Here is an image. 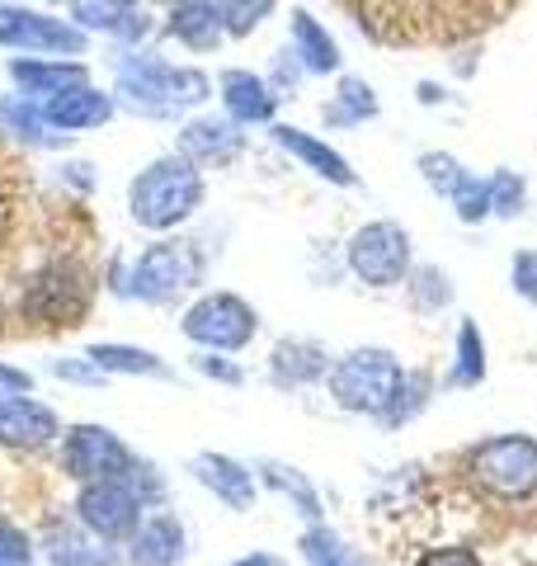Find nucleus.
<instances>
[{
	"mask_svg": "<svg viewBox=\"0 0 537 566\" xmlns=\"http://www.w3.org/2000/svg\"><path fill=\"white\" fill-rule=\"evenodd\" d=\"M378 510L401 524V538L462 543L476 566H537V491L495 501L462 482L448 453L434 463L401 468L382 486Z\"/></svg>",
	"mask_w": 537,
	"mask_h": 566,
	"instance_id": "1",
	"label": "nucleus"
},
{
	"mask_svg": "<svg viewBox=\"0 0 537 566\" xmlns=\"http://www.w3.org/2000/svg\"><path fill=\"white\" fill-rule=\"evenodd\" d=\"M14 85H24L29 95H66V91H81L90 85V71L85 62H52V57H33V62H14L10 66Z\"/></svg>",
	"mask_w": 537,
	"mask_h": 566,
	"instance_id": "22",
	"label": "nucleus"
},
{
	"mask_svg": "<svg viewBox=\"0 0 537 566\" xmlns=\"http://www.w3.org/2000/svg\"><path fill=\"white\" fill-rule=\"evenodd\" d=\"M170 33L193 52H212L222 43V10L212 0H175L170 10Z\"/></svg>",
	"mask_w": 537,
	"mask_h": 566,
	"instance_id": "24",
	"label": "nucleus"
},
{
	"mask_svg": "<svg viewBox=\"0 0 537 566\" xmlns=\"http://www.w3.org/2000/svg\"><path fill=\"white\" fill-rule=\"evenodd\" d=\"M268 10H274V0H227L222 6V29L231 33V39H250L264 20Z\"/></svg>",
	"mask_w": 537,
	"mask_h": 566,
	"instance_id": "35",
	"label": "nucleus"
},
{
	"mask_svg": "<svg viewBox=\"0 0 537 566\" xmlns=\"http://www.w3.org/2000/svg\"><path fill=\"white\" fill-rule=\"evenodd\" d=\"M128 562L133 566H179L185 562V524L166 515V510H156L128 538Z\"/></svg>",
	"mask_w": 537,
	"mask_h": 566,
	"instance_id": "15",
	"label": "nucleus"
},
{
	"mask_svg": "<svg viewBox=\"0 0 537 566\" xmlns=\"http://www.w3.org/2000/svg\"><path fill=\"white\" fill-rule=\"evenodd\" d=\"M52 374L57 378H66V382H85V387H95V382H104V368H95V364H76V359H57L52 364Z\"/></svg>",
	"mask_w": 537,
	"mask_h": 566,
	"instance_id": "39",
	"label": "nucleus"
},
{
	"mask_svg": "<svg viewBox=\"0 0 537 566\" xmlns=\"http://www.w3.org/2000/svg\"><path fill=\"white\" fill-rule=\"evenodd\" d=\"M274 142L283 151H293L302 166L307 170H316L320 180H330V185H339V189H354L358 185V175H354V166L339 156L335 147H326L320 137H312V133H302V128H288V123H278L274 128Z\"/></svg>",
	"mask_w": 537,
	"mask_h": 566,
	"instance_id": "17",
	"label": "nucleus"
},
{
	"mask_svg": "<svg viewBox=\"0 0 537 566\" xmlns=\"http://www.w3.org/2000/svg\"><path fill=\"white\" fill-rule=\"evenodd\" d=\"M199 203H203V175L189 156H160L128 189L133 222L147 227V232H170V227L189 222Z\"/></svg>",
	"mask_w": 537,
	"mask_h": 566,
	"instance_id": "3",
	"label": "nucleus"
},
{
	"mask_svg": "<svg viewBox=\"0 0 537 566\" xmlns=\"http://www.w3.org/2000/svg\"><path fill=\"white\" fill-rule=\"evenodd\" d=\"M193 476L218 495L227 510H250L255 505V472L227 453H199L193 458Z\"/></svg>",
	"mask_w": 537,
	"mask_h": 566,
	"instance_id": "16",
	"label": "nucleus"
},
{
	"mask_svg": "<svg viewBox=\"0 0 537 566\" xmlns=\"http://www.w3.org/2000/svg\"><path fill=\"white\" fill-rule=\"evenodd\" d=\"M0 562L6 566H29L33 562V543L24 528H14L10 520H0Z\"/></svg>",
	"mask_w": 537,
	"mask_h": 566,
	"instance_id": "37",
	"label": "nucleus"
},
{
	"mask_svg": "<svg viewBox=\"0 0 537 566\" xmlns=\"http://www.w3.org/2000/svg\"><path fill=\"white\" fill-rule=\"evenodd\" d=\"M420 175L429 180V189L443 193V199L453 203V212H457V218L467 222V227H476V222L491 218V185L481 180V175L462 170L448 151H424V156H420Z\"/></svg>",
	"mask_w": 537,
	"mask_h": 566,
	"instance_id": "12",
	"label": "nucleus"
},
{
	"mask_svg": "<svg viewBox=\"0 0 537 566\" xmlns=\"http://www.w3.org/2000/svg\"><path fill=\"white\" fill-rule=\"evenodd\" d=\"M141 505H147V486L133 476H114V482H90L76 501V515L95 538L118 543L133 538L141 524Z\"/></svg>",
	"mask_w": 537,
	"mask_h": 566,
	"instance_id": "8",
	"label": "nucleus"
},
{
	"mask_svg": "<svg viewBox=\"0 0 537 566\" xmlns=\"http://www.w3.org/2000/svg\"><path fill=\"white\" fill-rule=\"evenodd\" d=\"M293 52L302 57V66L312 71V76H330L339 71V43L330 39V29L312 20L307 10H293Z\"/></svg>",
	"mask_w": 537,
	"mask_h": 566,
	"instance_id": "25",
	"label": "nucleus"
},
{
	"mask_svg": "<svg viewBox=\"0 0 537 566\" xmlns=\"http://www.w3.org/2000/svg\"><path fill=\"white\" fill-rule=\"evenodd\" d=\"M179 147H185L189 161H212V156H231L241 147V133L236 123H222V118H193L185 133H179Z\"/></svg>",
	"mask_w": 537,
	"mask_h": 566,
	"instance_id": "27",
	"label": "nucleus"
},
{
	"mask_svg": "<svg viewBox=\"0 0 537 566\" xmlns=\"http://www.w3.org/2000/svg\"><path fill=\"white\" fill-rule=\"evenodd\" d=\"M39 114H43V123H52V128H99V123H109L114 99L99 95L95 85H81V91L43 99Z\"/></svg>",
	"mask_w": 537,
	"mask_h": 566,
	"instance_id": "21",
	"label": "nucleus"
},
{
	"mask_svg": "<svg viewBox=\"0 0 537 566\" xmlns=\"http://www.w3.org/2000/svg\"><path fill=\"white\" fill-rule=\"evenodd\" d=\"M509 279H514V293L524 297L528 307H537V251H518L509 260Z\"/></svg>",
	"mask_w": 537,
	"mask_h": 566,
	"instance_id": "36",
	"label": "nucleus"
},
{
	"mask_svg": "<svg viewBox=\"0 0 537 566\" xmlns=\"http://www.w3.org/2000/svg\"><path fill=\"white\" fill-rule=\"evenodd\" d=\"M0 566H6V562H0Z\"/></svg>",
	"mask_w": 537,
	"mask_h": 566,
	"instance_id": "43",
	"label": "nucleus"
},
{
	"mask_svg": "<svg viewBox=\"0 0 537 566\" xmlns=\"http://www.w3.org/2000/svg\"><path fill=\"white\" fill-rule=\"evenodd\" d=\"M255 472H260V482H264L268 491L288 495V501L297 505V515L307 520V524H320V495H316V486L307 482V472H297V468H288V463H274V458H264Z\"/></svg>",
	"mask_w": 537,
	"mask_h": 566,
	"instance_id": "26",
	"label": "nucleus"
},
{
	"mask_svg": "<svg viewBox=\"0 0 537 566\" xmlns=\"http://www.w3.org/2000/svg\"><path fill=\"white\" fill-rule=\"evenodd\" d=\"M297 547H302V557H307V566H372L364 553H358V547H349L326 524H312L307 534L297 538Z\"/></svg>",
	"mask_w": 537,
	"mask_h": 566,
	"instance_id": "29",
	"label": "nucleus"
},
{
	"mask_svg": "<svg viewBox=\"0 0 537 566\" xmlns=\"http://www.w3.org/2000/svg\"><path fill=\"white\" fill-rule=\"evenodd\" d=\"M0 392H33V378L24 374V368H14V364H0Z\"/></svg>",
	"mask_w": 537,
	"mask_h": 566,
	"instance_id": "40",
	"label": "nucleus"
},
{
	"mask_svg": "<svg viewBox=\"0 0 537 566\" xmlns=\"http://www.w3.org/2000/svg\"><path fill=\"white\" fill-rule=\"evenodd\" d=\"M401 378H406V368L401 359L391 349H378V345H368V349H349L339 364H330V397L339 411H354V416H387L391 411V401H397L401 392Z\"/></svg>",
	"mask_w": 537,
	"mask_h": 566,
	"instance_id": "5",
	"label": "nucleus"
},
{
	"mask_svg": "<svg viewBox=\"0 0 537 566\" xmlns=\"http://www.w3.org/2000/svg\"><path fill=\"white\" fill-rule=\"evenodd\" d=\"M268 374L278 387H312L330 374V354L316 340H278L274 359H268Z\"/></svg>",
	"mask_w": 537,
	"mask_h": 566,
	"instance_id": "20",
	"label": "nucleus"
},
{
	"mask_svg": "<svg viewBox=\"0 0 537 566\" xmlns=\"http://www.w3.org/2000/svg\"><path fill=\"white\" fill-rule=\"evenodd\" d=\"M364 118H378V95H372V85L358 81V76H339V91L326 104V123L330 128H349V123H364Z\"/></svg>",
	"mask_w": 537,
	"mask_h": 566,
	"instance_id": "28",
	"label": "nucleus"
},
{
	"mask_svg": "<svg viewBox=\"0 0 537 566\" xmlns=\"http://www.w3.org/2000/svg\"><path fill=\"white\" fill-rule=\"evenodd\" d=\"M57 434V416L48 411L43 401L33 397H0V444L10 449H43L48 439Z\"/></svg>",
	"mask_w": 537,
	"mask_h": 566,
	"instance_id": "14",
	"label": "nucleus"
},
{
	"mask_svg": "<svg viewBox=\"0 0 537 566\" xmlns=\"http://www.w3.org/2000/svg\"><path fill=\"white\" fill-rule=\"evenodd\" d=\"M62 468L76 476V482H114V476H133L137 458L128 453V444L104 430V424H71L66 444H62Z\"/></svg>",
	"mask_w": 537,
	"mask_h": 566,
	"instance_id": "10",
	"label": "nucleus"
},
{
	"mask_svg": "<svg viewBox=\"0 0 537 566\" xmlns=\"http://www.w3.org/2000/svg\"><path fill=\"white\" fill-rule=\"evenodd\" d=\"M0 48H20V52H62V57H81L85 33L52 14L24 10V6H0Z\"/></svg>",
	"mask_w": 537,
	"mask_h": 566,
	"instance_id": "11",
	"label": "nucleus"
},
{
	"mask_svg": "<svg viewBox=\"0 0 537 566\" xmlns=\"http://www.w3.org/2000/svg\"><path fill=\"white\" fill-rule=\"evenodd\" d=\"M486 382V340H481V326L472 316H462L457 326V364L448 374V387H481Z\"/></svg>",
	"mask_w": 537,
	"mask_h": 566,
	"instance_id": "30",
	"label": "nucleus"
},
{
	"mask_svg": "<svg viewBox=\"0 0 537 566\" xmlns=\"http://www.w3.org/2000/svg\"><path fill=\"white\" fill-rule=\"evenodd\" d=\"M231 566H283V562H278V557H268V553H250V557L231 562Z\"/></svg>",
	"mask_w": 537,
	"mask_h": 566,
	"instance_id": "41",
	"label": "nucleus"
},
{
	"mask_svg": "<svg viewBox=\"0 0 537 566\" xmlns=\"http://www.w3.org/2000/svg\"><path fill=\"white\" fill-rule=\"evenodd\" d=\"M48 566H118L114 547H104L90 528L52 524L48 528Z\"/></svg>",
	"mask_w": 537,
	"mask_h": 566,
	"instance_id": "23",
	"label": "nucleus"
},
{
	"mask_svg": "<svg viewBox=\"0 0 537 566\" xmlns=\"http://www.w3.org/2000/svg\"><path fill=\"white\" fill-rule=\"evenodd\" d=\"M349 270L368 289H397L410 274V232L401 222H368L349 241Z\"/></svg>",
	"mask_w": 537,
	"mask_h": 566,
	"instance_id": "9",
	"label": "nucleus"
},
{
	"mask_svg": "<svg viewBox=\"0 0 537 566\" xmlns=\"http://www.w3.org/2000/svg\"><path fill=\"white\" fill-rule=\"evenodd\" d=\"M486 185H491V212H495V218H505V222H514L518 212H524V199H528L524 175H514V170H495Z\"/></svg>",
	"mask_w": 537,
	"mask_h": 566,
	"instance_id": "34",
	"label": "nucleus"
},
{
	"mask_svg": "<svg viewBox=\"0 0 537 566\" xmlns=\"http://www.w3.org/2000/svg\"><path fill=\"white\" fill-rule=\"evenodd\" d=\"M71 20L76 29L114 33V39H141L147 33V14L137 0H71Z\"/></svg>",
	"mask_w": 537,
	"mask_h": 566,
	"instance_id": "18",
	"label": "nucleus"
},
{
	"mask_svg": "<svg viewBox=\"0 0 537 566\" xmlns=\"http://www.w3.org/2000/svg\"><path fill=\"white\" fill-rule=\"evenodd\" d=\"M406 289H410L415 312H439V307L453 303V283H448V274L439 270V264H420V270H410Z\"/></svg>",
	"mask_w": 537,
	"mask_h": 566,
	"instance_id": "32",
	"label": "nucleus"
},
{
	"mask_svg": "<svg viewBox=\"0 0 537 566\" xmlns=\"http://www.w3.org/2000/svg\"><path fill=\"white\" fill-rule=\"evenodd\" d=\"M222 104L231 123H268L278 109V95L255 76V71H222Z\"/></svg>",
	"mask_w": 537,
	"mask_h": 566,
	"instance_id": "19",
	"label": "nucleus"
},
{
	"mask_svg": "<svg viewBox=\"0 0 537 566\" xmlns=\"http://www.w3.org/2000/svg\"><path fill=\"white\" fill-rule=\"evenodd\" d=\"M429 387H434V378L424 374V368H415V374H406L401 378V392L397 401H391V411L382 416V424H391V430H401L406 420H415L424 406H429Z\"/></svg>",
	"mask_w": 537,
	"mask_h": 566,
	"instance_id": "33",
	"label": "nucleus"
},
{
	"mask_svg": "<svg viewBox=\"0 0 537 566\" xmlns=\"http://www.w3.org/2000/svg\"><path fill=\"white\" fill-rule=\"evenodd\" d=\"M179 331H185L193 345L231 354V349H245L250 340H255L260 316H255V307H250L245 297H236V293H203L199 303L185 312Z\"/></svg>",
	"mask_w": 537,
	"mask_h": 566,
	"instance_id": "7",
	"label": "nucleus"
},
{
	"mask_svg": "<svg viewBox=\"0 0 537 566\" xmlns=\"http://www.w3.org/2000/svg\"><path fill=\"white\" fill-rule=\"evenodd\" d=\"M203 251L193 241H156L141 251V260L133 264V279H128V293L141 297V303H156L166 307L175 303L179 293L199 289L203 283Z\"/></svg>",
	"mask_w": 537,
	"mask_h": 566,
	"instance_id": "6",
	"label": "nucleus"
},
{
	"mask_svg": "<svg viewBox=\"0 0 537 566\" xmlns=\"http://www.w3.org/2000/svg\"><path fill=\"white\" fill-rule=\"evenodd\" d=\"M90 307V283L76 264H52V270L29 289V316L52 326H76Z\"/></svg>",
	"mask_w": 537,
	"mask_h": 566,
	"instance_id": "13",
	"label": "nucleus"
},
{
	"mask_svg": "<svg viewBox=\"0 0 537 566\" xmlns=\"http://www.w3.org/2000/svg\"><path fill=\"white\" fill-rule=\"evenodd\" d=\"M457 476L495 501H518L537 491V439L533 434H491L476 444L448 453Z\"/></svg>",
	"mask_w": 537,
	"mask_h": 566,
	"instance_id": "2",
	"label": "nucleus"
},
{
	"mask_svg": "<svg viewBox=\"0 0 537 566\" xmlns=\"http://www.w3.org/2000/svg\"><path fill=\"white\" fill-rule=\"evenodd\" d=\"M193 368H199L203 378H218V382H227V387H241V382H245L241 368H236V364H227L218 349H212V354H199V359H193Z\"/></svg>",
	"mask_w": 537,
	"mask_h": 566,
	"instance_id": "38",
	"label": "nucleus"
},
{
	"mask_svg": "<svg viewBox=\"0 0 537 566\" xmlns=\"http://www.w3.org/2000/svg\"><path fill=\"white\" fill-rule=\"evenodd\" d=\"M52 6H57V0H52Z\"/></svg>",
	"mask_w": 537,
	"mask_h": 566,
	"instance_id": "42",
	"label": "nucleus"
},
{
	"mask_svg": "<svg viewBox=\"0 0 537 566\" xmlns=\"http://www.w3.org/2000/svg\"><path fill=\"white\" fill-rule=\"evenodd\" d=\"M90 364L104 368V374H133V378L166 374V364H160L151 349H137V345H95L90 349Z\"/></svg>",
	"mask_w": 537,
	"mask_h": 566,
	"instance_id": "31",
	"label": "nucleus"
},
{
	"mask_svg": "<svg viewBox=\"0 0 537 566\" xmlns=\"http://www.w3.org/2000/svg\"><path fill=\"white\" fill-rule=\"evenodd\" d=\"M118 91L128 95V104L137 114H156L166 118L175 109H189V104H203L212 81L193 66H170L147 52H123L118 57Z\"/></svg>",
	"mask_w": 537,
	"mask_h": 566,
	"instance_id": "4",
	"label": "nucleus"
}]
</instances>
